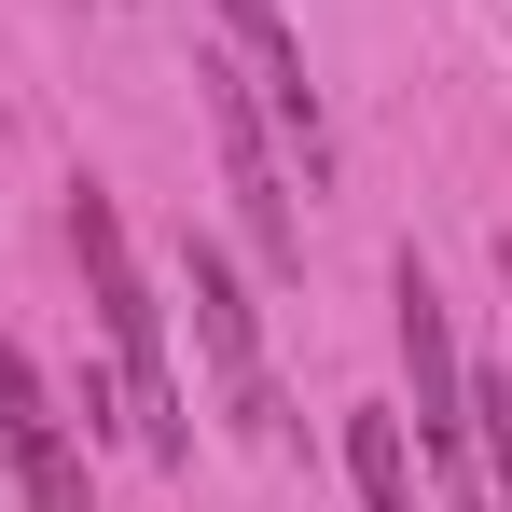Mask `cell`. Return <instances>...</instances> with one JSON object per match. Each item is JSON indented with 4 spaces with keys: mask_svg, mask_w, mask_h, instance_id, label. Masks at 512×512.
Instances as JSON below:
<instances>
[{
    "mask_svg": "<svg viewBox=\"0 0 512 512\" xmlns=\"http://www.w3.org/2000/svg\"><path fill=\"white\" fill-rule=\"evenodd\" d=\"M70 263H84V305L97 333H111V360H125V429L153 443V457H180V374H167V305H153V277H139V250H125V208L111 194H70Z\"/></svg>",
    "mask_w": 512,
    "mask_h": 512,
    "instance_id": "obj_1",
    "label": "cell"
},
{
    "mask_svg": "<svg viewBox=\"0 0 512 512\" xmlns=\"http://www.w3.org/2000/svg\"><path fill=\"white\" fill-rule=\"evenodd\" d=\"M194 111H208V139H222V194H236L250 250L263 263H305V222H291V180H277V139H263L250 70H194Z\"/></svg>",
    "mask_w": 512,
    "mask_h": 512,
    "instance_id": "obj_2",
    "label": "cell"
},
{
    "mask_svg": "<svg viewBox=\"0 0 512 512\" xmlns=\"http://www.w3.org/2000/svg\"><path fill=\"white\" fill-rule=\"evenodd\" d=\"M388 319H402V374H416V443L457 471V457H471V360H457V333H443V291H429L416 250L388 263Z\"/></svg>",
    "mask_w": 512,
    "mask_h": 512,
    "instance_id": "obj_3",
    "label": "cell"
},
{
    "mask_svg": "<svg viewBox=\"0 0 512 512\" xmlns=\"http://www.w3.org/2000/svg\"><path fill=\"white\" fill-rule=\"evenodd\" d=\"M222 28H236V56H250V84H263V125L305 139V180H319V167H333V125H319V84H305L291 14H277V0H222Z\"/></svg>",
    "mask_w": 512,
    "mask_h": 512,
    "instance_id": "obj_4",
    "label": "cell"
},
{
    "mask_svg": "<svg viewBox=\"0 0 512 512\" xmlns=\"http://www.w3.org/2000/svg\"><path fill=\"white\" fill-rule=\"evenodd\" d=\"M194 346L222 360V388H236V416L277 429V388H263V333H250V305H236V277H222V250L194 236Z\"/></svg>",
    "mask_w": 512,
    "mask_h": 512,
    "instance_id": "obj_5",
    "label": "cell"
},
{
    "mask_svg": "<svg viewBox=\"0 0 512 512\" xmlns=\"http://www.w3.org/2000/svg\"><path fill=\"white\" fill-rule=\"evenodd\" d=\"M0 457H14V499H28V512H97V499H84V457H70V429H56V416L0 429Z\"/></svg>",
    "mask_w": 512,
    "mask_h": 512,
    "instance_id": "obj_6",
    "label": "cell"
},
{
    "mask_svg": "<svg viewBox=\"0 0 512 512\" xmlns=\"http://www.w3.org/2000/svg\"><path fill=\"white\" fill-rule=\"evenodd\" d=\"M346 471H360V512H429V499H416V443H402V416H346Z\"/></svg>",
    "mask_w": 512,
    "mask_h": 512,
    "instance_id": "obj_7",
    "label": "cell"
},
{
    "mask_svg": "<svg viewBox=\"0 0 512 512\" xmlns=\"http://www.w3.org/2000/svg\"><path fill=\"white\" fill-rule=\"evenodd\" d=\"M471 443H485V485H499V512H512V388L499 374H471Z\"/></svg>",
    "mask_w": 512,
    "mask_h": 512,
    "instance_id": "obj_8",
    "label": "cell"
},
{
    "mask_svg": "<svg viewBox=\"0 0 512 512\" xmlns=\"http://www.w3.org/2000/svg\"><path fill=\"white\" fill-rule=\"evenodd\" d=\"M499 291H512V236H499Z\"/></svg>",
    "mask_w": 512,
    "mask_h": 512,
    "instance_id": "obj_9",
    "label": "cell"
}]
</instances>
